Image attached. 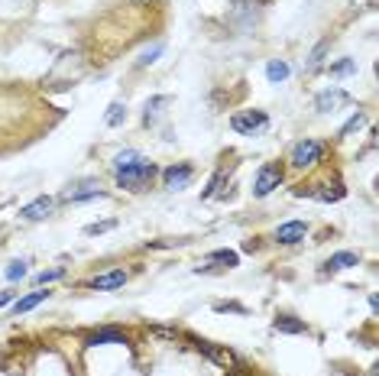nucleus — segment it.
Wrapping results in <instances>:
<instances>
[{
    "label": "nucleus",
    "mask_w": 379,
    "mask_h": 376,
    "mask_svg": "<svg viewBox=\"0 0 379 376\" xmlns=\"http://www.w3.org/2000/svg\"><path fill=\"white\" fill-rule=\"evenodd\" d=\"M104 120H107V126H120L123 120H127V107H123L120 100H117V104H110V107H107V117H104Z\"/></svg>",
    "instance_id": "nucleus-19"
},
{
    "label": "nucleus",
    "mask_w": 379,
    "mask_h": 376,
    "mask_svg": "<svg viewBox=\"0 0 379 376\" xmlns=\"http://www.w3.org/2000/svg\"><path fill=\"white\" fill-rule=\"evenodd\" d=\"M23 276H26V263H23V260H13V263L7 266V279L16 282V279H23Z\"/></svg>",
    "instance_id": "nucleus-23"
},
{
    "label": "nucleus",
    "mask_w": 379,
    "mask_h": 376,
    "mask_svg": "<svg viewBox=\"0 0 379 376\" xmlns=\"http://www.w3.org/2000/svg\"><path fill=\"white\" fill-rule=\"evenodd\" d=\"M49 299V292H33V295H26V299H20L16 305H13V314H26V312H33L39 301H46Z\"/></svg>",
    "instance_id": "nucleus-16"
},
{
    "label": "nucleus",
    "mask_w": 379,
    "mask_h": 376,
    "mask_svg": "<svg viewBox=\"0 0 379 376\" xmlns=\"http://www.w3.org/2000/svg\"><path fill=\"white\" fill-rule=\"evenodd\" d=\"M166 104H169V98H166V94H159V98H153V100H149V104H146V124L159 117V107H166Z\"/></svg>",
    "instance_id": "nucleus-20"
},
{
    "label": "nucleus",
    "mask_w": 379,
    "mask_h": 376,
    "mask_svg": "<svg viewBox=\"0 0 379 376\" xmlns=\"http://www.w3.org/2000/svg\"><path fill=\"white\" fill-rule=\"evenodd\" d=\"M272 327H276L279 334H305V321H298V318H292V314H279Z\"/></svg>",
    "instance_id": "nucleus-14"
},
{
    "label": "nucleus",
    "mask_w": 379,
    "mask_h": 376,
    "mask_svg": "<svg viewBox=\"0 0 379 376\" xmlns=\"http://www.w3.org/2000/svg\"><path fill=\"white\" fill-rule=\"evenodd\" d=\"M270 124V117L263 111H246V113H237L231 120V126L237 130V133H257V130H263V126Z\"/></svg>",
    "instance_id": "nucleus-4"
},
{
    "label": "nucleus",
    "mask_w": 379,
    "mask_h": 376,
    "mask_svg": "<svg viewBox=\"0 0 379 376\" xmlns=\"http://www.w3.org/2000/svg\"><path fill=\"white\" fill-rule=\"evenodd\" d=\"M195 344H198V351L205 353V357H211L214 364H220V366L237 364V357H233L231 351H224V347H214V344H208V340H195Z\"/></svg>",
    "instance_id": "nucleus-10"
},
{
    "label": "nucleus",
    "mask_w": 379,
    "mask_h": 376,
    "mask_svg": "<svg viewBox=\"0 0 379 376\" xmlns=\"http://www.w3.org/2000/svg\"><path fill=\"white\" fill-rule=\"evenodd\" d=\"M356 65H354V59H343V62H337V65H330V75H350Z\"/></svg>",
    "instance_id": "nucleus-25"
},
{
    "label": "nucleus",
    "mask_w": 379,
    "mask_h": 376,
    "mask_svg": "<svg viewBox=\"0 0 379 376\" xmlns=\"http://www.w3.org/2000/svg\"><path fill=\"white\" fill-rule=\"evenodd\" d=\"M114 227V221H104V224H91L88 227V234H104V230H110Z\"/></svg>",
    "instance_id": "nucleus-27"
},
{
    "label": "nucleus",
    "mask_w": 379,
    "mask_h": 376,
    "mask_svg": "<svg viewBox=\"0 0 379 376\" xmlns=\"http://www.w3.org/2000/svg\"><path fill=\"white\" fill-rule=\"evenodd\" d=\"M343 104H350V94L341 88H330V91H321L318 98H315V107H318L321 113H330L337 111V107H343Z\"/></svg>",
    "instance_id": "nucleus-6"
},
{
    "label": "nucleus",
    "mask_w": 379,
    "mask_h": 376,
    "mask_svg": "<svg viewBox=\"0 0 379 376\" xmlns=\"http://www.w3.org/2000/svg\"><path fill=\"white\" fill-rule=\"evenodd\" d=\"M305 234H308L305 221H289V224H282L279 230H276V240H279L282 247H295L298 240H305Z\"/></svg>",
    "instance_id": "nucleus-7"
},
{
    "label": "nucleus",
    "mask_w": 379,
    "mask_h": 376,
    "mask_svg": "<svg viewBox=\"0 0 379 376\" xmlns=\"http://www.w3.org/2000/svg\"><path fill=\"white\" fill-rule=\"evenodd\" d=\"M279 185H282V169H279V163H266L257 172V182H253V195H257V198H266V195H272V191H276Z\"/></svg>",
    "instance_id": "nucleus-2"
},
{
    "label": "nucleus",
    "mask_w": 379,
    "mask_h": 376,
    "mask_svg": "<svg viewBox=\"0 0 379 376\" xmlns=\"http://www.w3.org/2000/svg\"><path fill=\"white\" fill-rule=\"evenodd\" d=\"M91 347H98V344H127V334L117 331V327H104V331H94L91 338H88Z\"/></svg>",
    "instance_id": "nucleus-12"
},
{
    "label": "nucleus",
    "mask_w": 379,
    "mask_h": 376,
    "mask_svg": "<svg viewBox=\"0 0 379 376\" xmlns=\"http://www.w3.org/2000/svg\"><path fill=\"white\" fill-rule=\"evenodd\" d=\"M321 152H324V146L318 139H302V143H295L292 150V165L295 169H311L321 159Z\"/></svg>",
    "instance_id": "nucleus-3"
},
{
    "label": "nucleus",
    "mask_w": 379,
    "mask_h": 376,
    "mask_svg": "<svg viewBox=\"0 0 379 376\" xmlns=\"http://www.w3.org/2000/svg\"><path fill=\"white\" fill-rule=\"evenodd\" d=\"M363 124H367V117H363V113L356 111L354 117H350V120L343 124V130H341V139H343V137H350V133H354V130H360V126H363Z\"/></svg>",
    "instance_id": "nucleus-21"
},
{
    "label": "nucleus",
    "mask_w": 379,
    "mask_h": 376,
    "mask_svg": "<svg viewBox=\"0 0 379 376\" xmlns=\"http://www.w3.org/2000/svg\"><path fill=\"white\" fill-rule=\"evenodd\" d=\"M10 299H13V292H0V308H3V305H7Z\"/></svg>",
    "instance_id": "nucleus-28"
},
{
    "label": "nucleus",
    "mask_w": 379,
    "mask_h": 376,
    "mask_svg": "<svg viewBox=\"0 0 379 376\" xmlns=\"http://www.w3.org/2000/svg\"><path fill=\"white\" fill-rule=\"evenodd\" d=\"M153 178H156V165L149 159H136L133 165L117 169V185L127 188V191H146L153 185Z\"/></svg>",
    "instance_id": "nucleus-1"
},
{
    "label": "nucleus",
    "mask_w": 379,
    "mask_h": 376,
    "mask_svg": "<svg viewBox=\"0 0 379 376\" xmlns=\"http://www.w3.org/2000/svg\"><path fill=\"white\" fill-rule=\"evenodd\" d=\"M52 208H55V201L52 198H46V195H42V198H36V201H29V204H26L23 211V217L26 221H42V217H46V214L52 211Z\"/></svg>",
    "instance_id": "nucleus-11"
},
{
    "label": "nucleus",
    "mask_w": 379,
    "mask_h": 376,
    "mask_svg": "<svg viewBox=\"0 0 379 376\" xmlns=\"http://www.w3.org/2000/svg\"><path fill=\"white\" fill-rule=\"evenodd\" d=\"M360 263V256L350 250H343V253H334L328 263H324V269H330V273H337V269H350V266Z\"/></svg>",
    "instance_id": "nucleus-13"
},
{
    "label": "nucleus",
    "mask_w": 379,
    "mask_h": 376,
    "mask_svg": "<svg viewBox=\"0 0 379 376\" xmlns=\"http://www.w3.org/2000/svg\"><path fill=\"white\" fill-rule=\"evenodd\" d=\"M123 282H127V273H123V269H110V273H101V276L91 279V288L110 292V288H120Z\"/></svg>",
    "instance_id": "nucleus-9"
},
{
    "label": "nucleus",
    "mask_w": 379,
    "mask_h": 376,
    "mask_svg": "<svg viewBox=\"0 0 379 376\" xmlns=\"http://www.w3.org/2000/svg\"><path fill=\"white\" fill-rule=\"evenodd\" d=\"M136 159H143V156H140V152H136V150H123L120 156L114 159V165H117V169H127V165H133Z\"/></svg>",
    "instance_id": "nucleus-22"
},
{
    "label": "nucleus",
    "mask_w": 379,
    "mask_h": 376,
    "mask_svg": "<svg viewBox=\"0 0 379 376\" xmlns=\"http://www.w3.org/2000/svg\"><path fill=\"white\" fill-rule=\"evenodd\" d=\"M208 260H211V263H224L227 269H233V266H240V256H237L233 250H214V253L208 256Z\"/></svg>",
    "instance_id": "nucleus-18"
},
{
    "label": "nucleus",
    "mask_w": 379,
    "mask_h": 376,
    "mask_svg": "<svg viewBox=\"0 0 379 376\" xmlns=\"http://www.w3.org/2000/svg\"><path fill=\"white\" fill-rule=\"evenodd\" d=\"M98 195H104V191H101V185L98 182H94V178H85V182H78V185L75 188H68V191H65V195H62V201H88V198H98Z\"/></svg>",
    "instance_id": "nucleus-8"
},
{
    "label": "nucleus",
    "mask_w": 379,
    "mask_h": 376,
    "mask_svg": "<svg viewBox=\"0 0 379 376\" xmlns=\"http://www.w3.org/2000/svg\"><path fill=\"white\" fill-rule=\"evenodd\" d=\"M289 75H292V68H289V62H282V59H272V62L266 65V78H270L272 85H282Z\"/></svg>",
    "instance_id": "nucleus-15"
},
{
    "label": "nucleus",
    "mask_w": 379,
    "mask_h": 376,
    "mask_svg": "<svg viewBox=\"0 0 379 376\" xmlns=\"http://www.w3.org/2000/svg\"><path fill=\"white\" fill-rule=\"evenodd\" d=\"M62 276H65V269L55 266V269H49V273H39L36 282H39V286H46V282H55V279H62Z\"/></svg>",
    "instance_id": "nucleus-24"
},
{
    "label": "nucleus",
    "mask_w": 379,
    "mask_h": 376,
    "mask_svg": "<svg viewBox=\"0 0 379 376\" xmlns=\"http://www.w3.org/2000/svg\"><path fill=\"white\" fill-rule=\"evenodd\" d=\"M192 165H185V163H179V165H169L166 172H162V182H166V188L169 191H182V188H188V182H192Z\"/></svg>",
    "instance_id": "nucleus-5"
},
{
    "label": "nucleus",
    "mask_w": 379,
    "mask_h": 376,
    "mask_svg": "<svg viewBox=\"0 0 379 376\" xmlns=\"http://www.w3.org/2000/svg\"><path fill=\"white\" fill-rule=\"evenodd\" d=\"M328 46H330L328 39H321L318 46H315V49H311V55H308V65H305L308 72H318L321 65H324V52H328Z\"/></svg>",
    "instance_id": "nucleus-17"
},
{
    "label": "nucleus",
    "mask_w": 379,
    "mask_h": 376,
    "mask_svg": "<svg viewBox=\"0 0 379 376\" xmlns=\"http://www.w3.org/2000/svg\"><path fill=\"white\" fill-rule=\"evenodd\" d=\"M156 55H162V42H156L153 49H146V52H143V59H140V65H153V62H156Z\"/></svg>",
    "instance_id": "nucleus-26"
}]
</instances>
